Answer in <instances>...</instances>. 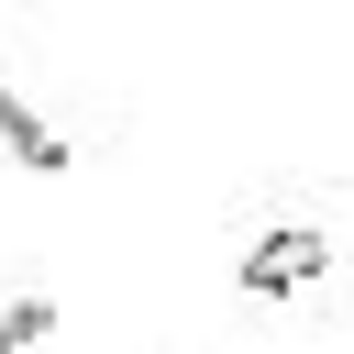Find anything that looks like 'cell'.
<instances>
[{"label":"cell","mask_w":354,"mask_h":354,"mask_svg":"<svg viewBox=\"0 0 354 354\" xmlns=\"http://www.w3.org/2000/svg\"><path fill=\"white\" fill-rule=\"evenodd\" d=\"M321 266H332V254H321V232H266V243L243 254V288H254V299H299Z\"/></svg>","instance_id":"6da1fadb"},{"label":"cell","mask_w":354,"mask_h":354,"mask_svg":"<svg viewBox=\"0 0 354 354\" xmlns=\"http://www.w3.org/2000/svg\"><path fill=\"white\" fill-rule=\"evenodd\" d=\"M0 144H11V155H22V166H44V177H55V166H66V133H55V122H33V111H22V100H11V88H0Z\"/></svg>","instance_id":"7a4b0ae2"},{"label":"cell","mask_w":354,"mask_h":354,"mask_svg":"<svg viewBox=\"0 0 354 354\" xmlns=\"http://www.w3.org/2000/svg\"><path fill=\"white\" fill-rule=\"evenodd\" d=\"M44 332H55V299H0V354H22Z\"/></svg>","instance_id":"3957f363"}]
</instances>
